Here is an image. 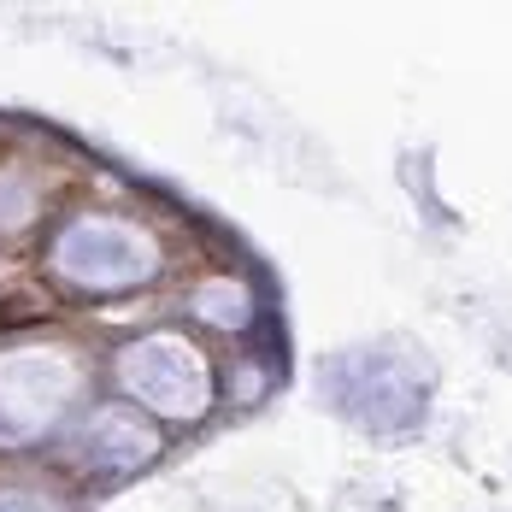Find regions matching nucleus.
Masks as SVG:
<instances>
[{"label":"nucleus","mask_w":512,"mask_h":512,"mask_svg":"<svg viewBox=\"0 0 512 512\" xmlns=\"http://www.w3.org/2000/svg\"><path fill=\"white\" fill-rule=\"evenodd\" d=\"M24 318H30L24 301H0V330H12V324H24Z\"/></svg>","instance_id":"obj_1"}]
</instances>
